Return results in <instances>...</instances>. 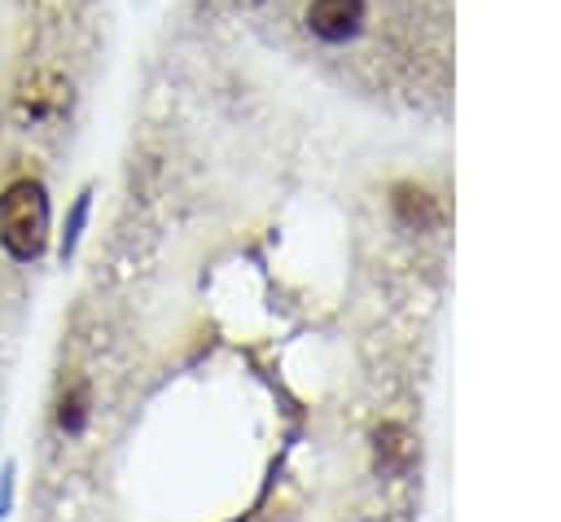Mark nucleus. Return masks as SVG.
<instances>
[{
    "mask_svg": "<svg viewBox=\"0 0 561 522\" xmlns=\"http://www.w3.org/2000/svg\"><path fill=\"white\" fill-rule=\"evenodd\" d=\"M53 237V197L48 180H18L0 193V250L18 263H35Z\"/></svg>",
    "mask_w": 561,
    "mask_h": 522,
    "instance_id": "f257e3e1",
    "label": "nucleus"
}]
</instances>
